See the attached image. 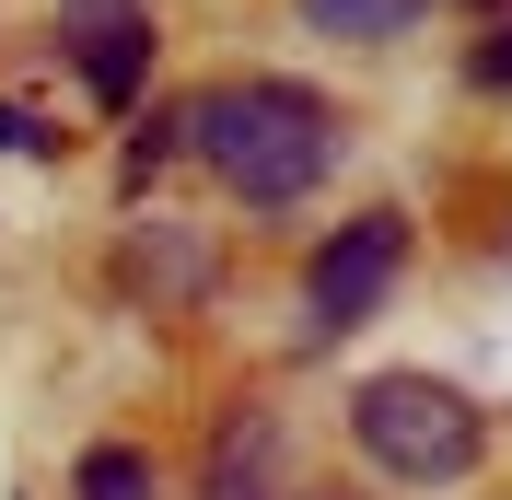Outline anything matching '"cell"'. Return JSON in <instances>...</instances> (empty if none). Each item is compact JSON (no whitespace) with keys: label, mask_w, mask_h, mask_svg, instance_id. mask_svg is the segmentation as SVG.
<instances>
[{"label":"cell","mask_w":512,"mask_h":500,"mask_svg":"<svg viewBox=\"0 0 512 500\" xmlns=\"http://www.w3.org/2000/svg\"><path fill=\"white\" fill-rule=\"evenodd\" d=\"M187 140L210 152V175H222L233 198H256V210H291V198L338 163V117H326L303 82H210V94L187 105Z\"/></svg>","instance_id":"1"},{"label":"cell","mask_w":512,"mask_h":500,"mask_svg":"<svg viewBox=\"0 0 512 500\" xmlns=\"http://www.w3.org/2000/svg\"><path fill=\"white\" fill-rule=\"evenodd\" d=\"M350 431L384 477H408V489H454V477H478L489 454V419L454 396L443 373H373L350 396Z\"/></svg>","instance_id":"2"},{"label":"cell","mask_w":512,"mask_h":500,"mask_svg":"<svg viewBox=\"0 0 512 500\" xmlns=\"http://www.w3.org/2000/svg\"><path fill=\"white\" fill-rule=\"evenodd\" d=\"M396 268H408V221H396V210L338 221L326 256H315V326H361V314L396 291Z\"/></svg>","instance_id":"3"},{"label":"cell","mask_w":512,"mask_h":500,"mask_svg":"<svg viewBox=\"0 0 512 500\" xmlns=\"http://www.w3.org/2000/svg\"><path fill=\"white\" fill-rule=\"evenodd\" d=\"M59 35L94 105H140V70H152V24H140V0H59Z\"/></svg>","instance_id":"4"},{"label":"cell","mask_w":512,"mask_h":500,"mask_svg":"<svg viewBox=\"0 0 512 500\" xmlns=\"http://www.w3.org/2000/svg\"><path fill=\"white\" fill-rule=\"evenodd\" d=\"M303 12H315L326 35H350V47H373V35H408L431 0H303Z\"/></svg>","instance_id":"5"},{"label":"cell","mask_w":512,"mask_h":500,"mask_svg":"<svg viewBox=\"0 0 512 500\" xmlns=\"http://www.w3.org/2000/svg\"><path fill=\"white\" fill-rule=\"evenodd\" d=\"M82 500H152V466H140L128 442H94V454H82Z\"/></svg>","instance_id":"6"},{"label":"cell","mask_w":512,"mask_h":500,"mask_svg":"<svg viewBox=\"0 0 512 500\" xmlns=\"http://www.w3.org/2000/svg\"><path fill=\"white\" fill-rule=\"evenodd\" d=\"M478 82H489V94H512V24H501V35L478 47Z\"/></svg>","instance_id":"7"},{"label":"cell","mask_w":512,"mask_h":500,"mask_svg":"<svg viewBox=\"0 0 512 500\" xmlns=\"http://www.w3.org/2000/svg\"><path fill=\"white\" fill-rule=\"evenodd\" d=\"M0 152H47V128H35L24 105H0Z\"/></svg>","instance_id":"8"},{"label":"cell","mask_w":512,"mask_h":500,"mask_svg":"<svg viewBox=\"0 0 512 500\" xmlns=\"http://www.w3.org/2000/svg\"><path fill=\"white\" fill-rule=\"evenodd\" d=\"M489 12H501V0H489Z\"/></svg>","instance_id":"9"}]
</instances>
